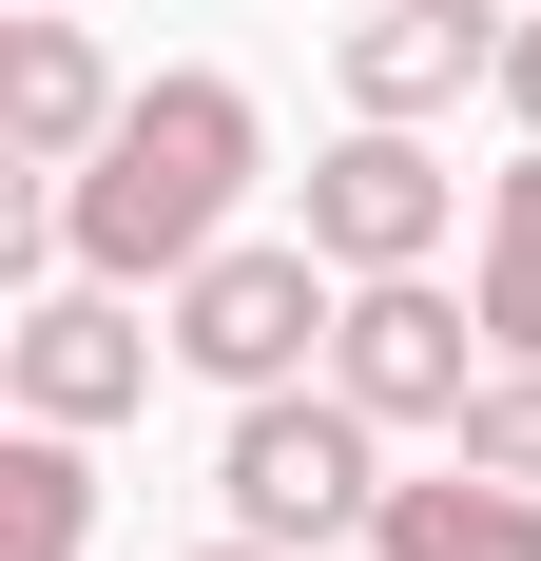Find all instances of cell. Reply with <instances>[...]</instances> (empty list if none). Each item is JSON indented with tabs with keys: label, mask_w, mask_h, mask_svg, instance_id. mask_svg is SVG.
<instances>
[{
	"label": "cell",
	"mask_w": 541,
	"mask_h": 561,
	"mask_svg": "<svg viewBox=\"0 0 541 561\" xmlns=\"http://www.w3.org/2000/svg\"><path fill=\"white\" fill-rule=\"evenodd\" d=\"M194 561H290V542H252V523H232V542H194Z\"/></svg>",
	"instance_id": "obj_14"
},
{
	"label": "cell",
	"mask_w": 541,
	"mask_h": 561,
	"mask_svg": "<svg viewBox=\"0 0 541 561\" xmlns=\"http://www.w3.org/2000/svg\"><path fill=\"white\" fill-rule=\"evenodd\" d=\"M368 561H541V484H503V465L445 446L426 484H387V504H368Z\"/></svg>",
	"instance_id": "obj_9"
},
{
	"label": "cell",
	"mask_w": 541,
	"mask_h": 561,
	"mask_svg": "<svg viewBox=\"0 0 541 561\" xmlns=\"http://www.w3.org/2000/svg\"><path fill=\"white\" fill-rule=\"evenodd\" d=\"M445 214H464V174L426 156V116H348V136L310 156V214H290V232H310L329 272H426Z\"/></svg>",
	"instance_id": "obj_5"
},
{
	"label": "cell",
	"mask_w": 541,
	"mask_h": 561,
	"mask_svg": "<svg viewBox=\"0 0 541 561\" xmlns=\"http://www.w3.org/2000/svg\"><path fill=\"white\" fill-rule=\"evenodd\" d=\"M484 290H426V272H348V310H329V388L387 407V426H464V388H484Z\"/></svg>",
	"instance_id": "obj_4"
},
{
	"label": "cell",
	"mask_w": 541,
	"mask_h": 561,
	"mask_svg": "<svg viewBox=\"0 0 541 561\" xmlns=\"http://www.w3.org/2000/svg\"><path fill=\"white\" fill-rule=\"evenodd\" d=\"M97 136H116V78H97V39H78V0H20V20H0V156L78 174Z\"/></svg>",
	"instance_id": "obj_8"
},
{
	"label": "cell",
	"mask_w": 541,
	"mask_h": 561,
	"mask_svg": "<svg viewBox=\"0 0 541 561\" xmlns=\"http://www.w3.org/2000/svg\"><path fill=\"white\" fill-rule=\"evenodd\" d=\"M97 426H39L20 407V446H0V561H97Z\"/></svg>",
	"instance_id": "obj_10"
},
{
	"label": "cell",
	"mask_w": 541,
	"mask_h": 561,
	"mask_svg": "<svg viewBox=\"0 0 541 561\" xmlns=\"http://www.w3.org/2000/svg\"><path fill=\"white\" fill-rule=\"evenodd\" d=\"M484 348L503 368H541V136H522V174H484Z\"/></svg>",
	"instance_id": "obj_11"
},
{
	"label": "cell",
	"mask_w": 541,
	"mask_h": 561,
	"mask_svg": "<svg viewBox=\"0 0 541 561\" xmlns=\"http://www.w3.org/2000/svg\"><path fill=\"white\" fill-rule=\"evenodd\" d=\"M214 504L252 523V542H368V504H387V407H348L310 368V388H252L214 426Z\"/></svg>",
	"instance_id": "obj_2"
},
{
	"label": "cell",
	"mask_w": 541,
	"mask_h": 561,
	"mask_svg": "<svg viewBox=\"0 0 541 561\" xmlns=\"http://www.w3.org/2000/svg\"><path fill=\"white\" fill-rule=\"evenodd\" d=\"M156 348H174V330H136L116 272H39L20 330H0V388L39 407V426H116V407H156Z\"/></svg>",
	"instance_id": "obj_6"
},
{
	"label": "cell",
	"mask_w": 541,
	"mask_h": 561,
	"mask_svg": "<svg viewBox=\"0 0 541 561\" xmlns=\"http://www.w3.org/2000/svg\"><path fill=\"white\" fill-rule=\"evenodd\" d=\"M445 446H464V465H503V484H541V368H484Z\"/></svg>",
	"instance_id": "obj_12"
},
{
	"label": "cell",
	"mask_w": 541,
	"mask_h": 561,
	"mask_svg": "<svg viewBox=\"0 0 541 561\" xmlns=\"http://www.w3.org/2000/svg\"><path fill=\"white\" fill-rule=\"evenodd\" d=\"M503 116L541 136V20H503Z\"/></svg>",
	"instance_id": "obj_13"
},
{
	"label": "cell",
	"mask_w": 541,
	"mask_h": 561,
	"mask_svg": "<svg viewBox=\"0 0 541 561\" xmlns=\"http://www.w3.org/2000/svg\"><path fill=\"white\" fill-rule=\"evenodd\" d=\"M156 310H174V368L252 407V388H310V368H329V310H348V272H329L310 232H214V252L156 290Z\"/></svg>",
	"instance_id": "obj_3"
},
{
	"label": "cell",
	"mask_w": 541,
	"mask_h": 561,
	"mask_svg": "<svg viewBox=\"0 0 541 561\" xmlns=\"http://www.w3.org/2000/svg\"><path fill=\"white\" fill-rule=\"evenodd\" d=\"M270 174V116L252 78H214V58H174V78H136L116 98V136L78 174H58V272H116V290H174L194 252L232 232V194Z\"/></svg>",
	"instance_id": "obj_1"
},
{
	"label": "cell",
	"mask_w": 541,
	"mask_h": 561,
	"mask_svg": "<svg viewBox=\"0 0 541 561\" xmlns=\"http://www.w3.org/2000/svg\"><path fill=\"white\" fill-rule=\"evenodd\" d=\"M329 78H348V116H464V98H503V20L484 0H368L329 39Z\"/></svg>",
	"instance_id": "obj_7"
}]
</instances>
